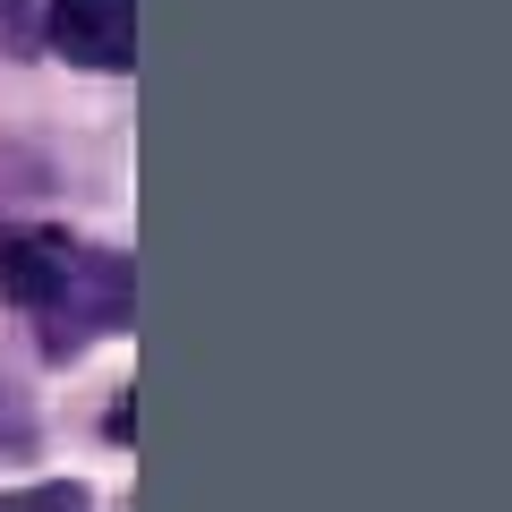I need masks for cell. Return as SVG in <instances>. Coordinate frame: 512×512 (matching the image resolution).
Returning <instances> with one entry per match:
<instances>
[{
    "instance_id": "cell-1",
    "label": "cell",
    "mask_w": 512,
    "mask_h": 512,
    "mask_svg": "<svg viewBox=\"0 0 512 512\" xmlns=\"http://www.w3.org/2000/svg\"><path fill=\"white\" fill-rule=\"evenodd\" d=\"M0 291L26 308L43 359H77V350L111 342L137 316L128 256L94 248V239H69V231H43V222H9L0 231Z\"/></svg>"
},
{
    "instance_id": "cell-4",
    "label": "cell",
    "mask_w": 512,
    "mask_h": 512,
    "mask_svg": "<svg viewBox=\"0 0 512 512\" xmlns=\"http://www.w3.org/2000/svg\"><path fill=\"white\" fill-rule=\"evenodd\" d=\"M0 9H18V0H0Z\"/></svg>"
},
{
    "instance_id": "cell-2",
    "label": "cell",
    "mask_w": 512,
    "mask_h": 512,
    "mask_svg": "<svg viewBox=\"0 0 512 512\" xmlns=\"http://www.w3.org/2000/svg\"><path fill=\"white\" fill-rule=\"evenodd\" d=\"M52 43L77 69H128L137 60V0H52Z\"/></svg>"
},
{
    "instance_id": "cell-3",
    "label": "cell",
    "mask_w": 512,
    "mask_h": 512,
    "mask_svg": "<svg viewBox=\"0 0 512 512\" xmlns=\"http://www.w3.org/2000/svg\"><path fill=\"white\" fill-rule=\"evenodd\" d=\"M0 512H94V495L77 487V478H52V487H18V495H0Z\"/></svg>"
}]
</instances>
